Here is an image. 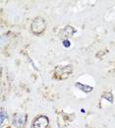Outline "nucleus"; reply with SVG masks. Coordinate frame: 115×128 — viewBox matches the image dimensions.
<instances>
[{"label": "nucleus", "mask_w": 115, "mask_h": 128, "mask_svg": "<svg viewBox=\"0 0 115 128\" xmlns=\"http://www.w3.org/2000/svg\"><path fill=\"white\" fill-rule=\"evenodd\" d=\"M72 66L65 65V66H57L55 68V77L57 79H67L72 73Z\"/></svg>", "instance_id": "f257e3e1"}, {"label": "nucleus", "mask_w": 115, "mask_h": 128, "mask_svg": "<svg viewBox=\"0 0 115 128\" xmlns=\"http://www.w3.org/2000/svg\"><path fill=\"white\" fill-rule=\"evenodd\" d=\"M46 28V23L44 21V19L38 17V18H35L32 23V32L34 34H39L43 32Z\"/></svg>", "instance_id": "f03ea898"}, {"label": "nucleus", "mask_w": 115, "mask_h": 128, "mask_svg": "<svg viewBox=\"0 0 115 128\" xmlns=\"http://www.w3.org/2000/svg\"><path fill=\"white\" fill-rule=\"evenodd\" d=\"M48 123H49L48 117L44 115H40L34 119L33 123V128H46L48 126Z\"/></svg>", "instance_id": "7ed1b4c3"}, {"label": "nucleus", "mask_w": 115, "mask_h": 128, "mask_svg": "<svg viewBox=\"0 0 115 128\" xmlns=\"http://www.w3.org/2000/svg\"><path fill=\"white\" fill-rule=\"evenodd\" d=\"M27 115L25 113H16L13 116V124L17 128H22L26 123Z\"/></svg>", "instance_id": "20e7f679"}, {"label": "nucleus", "mask_w": 115, "mask_h": 128, "mask_svg": "<svg viewBox=\"0 0 115 128\" xmlns=\"http://www.w3.org/2000/svg\"><path fill=\"white\" fill-rule=\"evenodd\" d=\"M75 32H76V30H75L73 27H71V26H66L65 28L60 32V38H70L71 36H73Z\"/></svg>", "instance_id": "39448f33"}, {"label": "nucleus", "mask_w": 115, "mask_h": 128, "mask_svg": "<svg viewBox=\"0 0 115 128\" xmlns=\"http://www.w3.org/2000/svg\"><path fill=\"white\" fill-rule=\"evenodd\" d=\"M75 86H76L79 90H81V91L85 92V93H91V92L94 90V88H93V87L85 86V85H83V84H81V83H76V84H75Z\"/></svg>", "instance_id": "423d86ee"}, {"label": "nucleus", "mask_w": 115, "mask_h": 128, "mask_svg": "<svg viewBox=\"0 0 115 128\" xmlns=\"http://www.w3.org/2000/svg\"><path fill=\"white\" fill-rule=\"evenodd\" d=\"M102 98H104L105 100H107L110 102H113V96H112L111 93H104V94L102 95Z\"/></svg>", "instance_id": "0eeeda50"}, {"label": "nucleus", "mask_w": 115, "mask_h": 128, "mask_svg": "<svg viewBox=\"0 0 115 128\" xmlns=\"http://www.w3.org/2000/svg\"><path fill=\"white\" fill-rule=\"evenodd\" d=\"M5 119H7V115H6V113L3 112V110H1V114H0V120H1V124H3L4 123V121H5Z\"/></svg>", "instance_id": "6e6552de"}, {"label": "nucleus", "mask_w": 115, "mask_h": 128, "mask_svg": "<svg viewBox=\"0 0 115 128\" xmlns=\"http://www.w3.org/2000/svg\"><path fill=\"white\" fill-rule=\"evenodd\" d=\"M63 44H64V46H65V48H68V46H70V42H69L68 40H64V42H63Z\"/></svg>", "instance_id": "1a4fd4ad"}]
</instances>
